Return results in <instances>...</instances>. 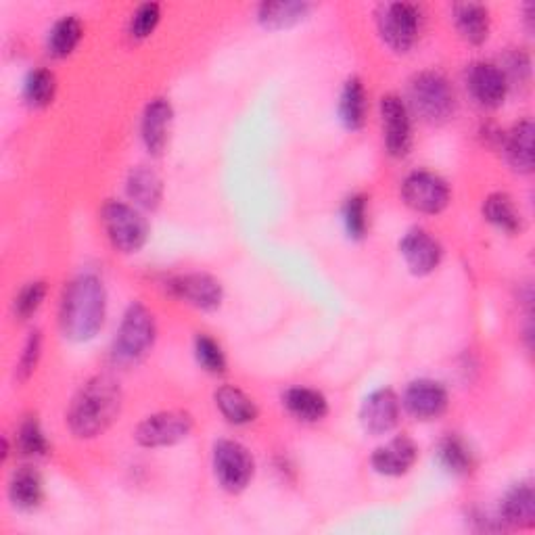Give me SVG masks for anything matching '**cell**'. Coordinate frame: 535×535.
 I'll return each instance as SVG.
<instances>
[{"instance_id":"cell-33","label":"cell","mask_w":535,"mask_h":535,"mask_svg":"<svg viewBox=\"0 0 535 535\" xmlns=\"http://www.w3.org/2000/svg\"><path fill=\"white\" fill-rule=\"evenodd\" d=\"M195 356H197V362L207 372H212V375H222V372L226 370V356L222 352V347L209 335H199L195 339Z\"/></svg>"},{"instance_id":"cell-10","label":"cell","mask_w":535,"mask_h":535,"mask_svg":"<svg viewBox=\"0 0 535 535\" xmlns=\"http://www.w3.org/2000/svg\"><path fill=\"white\" fill-rule=\"evenodd\" d=\"M168 289L174 297L186 301L199 310L212 312L222 306L224 299V289L220 285L218 278L203 274V272H193V274H180L174 276L168 283Z\"/></svg>"},{"instance_id":"cell-30","label":"cell","mask_w":535,"mask_h":535,"mask_svg":"<svg viewBox=\"0 0 535 535\" xmlns=\"http://www.w3.org/2000/svg\"><path fill=\"white\" fill-rule=\"evenodd\" d=\"M57 92V78L49 69H34L28 76L26 86H23V95L32 107H49L55 99Z\"/></svg>"},{"instance_id":"cell-3","label":"cell","mask_w":535,"mask_h":535,"mask_svg":"<svg viewBox=\"0 0 535 535\" xmlns=\"http://www.w3.org/2000/svg\"><path fill=\"white\" fill-rule=\"evenodd\" d=\"M410 107L425 122L444 124L452 118L456 109L454 88L439 72L416 74L410 82Z\"/></svg>"},{"instance_id":"cell-29","label":"cell","mask_w":535,"mask_h":535,"mask_svg":"<svg viewBox=\"0 0 535 535\" xmlns=\"http://www.w3.org/2000/svg\"><path fill=\"white\" fill-rule=\"evenodd\" d=\"M437 458L441 462V467L454 475H467L473 469L471 450L460 437H454V435H448L446 439L439 441Z\"/></svg>"},{"instance_id":"cell-31","label":"cell","mask_w":535,"mask_h":535,"mask_svg":"<svg viewBox=\"0 0 535 535\" xmlns=\"http://www.w3.org/2000/svg\"><path fill=\"white\" fill-rule=\"evenodd\" d=\"M17 450L23 456H32V458L49 454V441H46L44 431L34 416L26 418V421L21 423L19 433H17Z\"/></svg>"},{"instance_id":"cell-8","label":"cell","mask_w":535,"mask_h":535,"mask_svg":"<svg viewBox=\"0 0 535 535\" xmlns=\"http://www.w3.org/2000/svg\"><path fill=\"white\" fill-rule=\"evenodd\" d=\"M195 423L189 412L168 410L147 416L145 421L136 427V441L145 448H166L174 446L178 441L191 435Z\"/></svg>"},{"instance_id":"cell-26","label":"cell","mask_w":535,"mask_h":535,"mask_svg":"<svg viewBox=\"0 0 535 535\" xmlns=\"http://www.w3.org/2000/svg\"><path fill=\"white\" fill-rule=\"evenodd\" d=\"M312 11L308 3H293V0H281V3H262L258 9V19L264 28L283 30L291 28L301 19H306Z\"/></svg>"},{"instance_id":"cell-5","label":"cell","mask_w":535,"mask_h":535,"mask_svg":"<svg viewBox=\"0 0 535 535\" xmlns=\"http://www.w3.org/2000/svg\"><path fill=\"white\" fill-rule=\"evenodd\" d=\"M101 220L111 245L118 251L136 253L147 245L149 222L136 207L122 201H109L103 205Z\"/></svg>"},{"instance_id":"cell-4","label":"cell","mask_w":535,"mask_h":535,"mask_svg":"<svg viewBox=\"0 0 535 535\" xmlns=\"http://www.w3.org/2000/svg\"><path fill=\"white\" fill-rule=\"evenodd\" d=\"M157 327L153 314L143 304H132L118 329L113 343V358L122 364H132L145 358L155 343Z\"/></svg>"},{"instance_id":"cell-32","label":"cell","mask_w":535,"mask_h":535,"mask_svg":"<svg viewBox=\"0 0 535 535\" xmlns=\"http://www.w3.org/2000/svg\"><path fill=\"white\" fill-rule=\"evenodd\" d=\"M343 222L347 235L352 239H364L368 228V199L364 195H352L343 207Z\"/></svg>"},{"instance_id":"cell-16","label":"cell","mask_w":535,"mask_h":535,"mask_svg":"<svg viewBox=\"0 0 535 535\" xmlns=\"http://www.w3.org/2000/svg\"><path fill=\"white\" fill-rule=\"evenodd\" d=\"M172 120H174V109H172L170 101H166V99H153L145 107L143 122H141V134H143V143L151 155L159 157L161 153L166 151Z\"/></svg>"},{"instance_id":"cell-14","label":"cell","mask_w":535,"mask_h":535,"mask_svg":"<svg viewBox=\"0 0 535 535\" xmlns=\"http://www.w3.org/2000/svg\"><path fill=\"white\" fill-rule=\"evenodd\" d=\"M467 82H469V90L473 99L479 105L490 107V109H496L506 101L508 88H510L500 65H494V63L471 65Z\"/></svg>"},{"instance_id":"cell-21","label":"cell","mask_w":535,"mask_h":535,"mask_svg":"<svg viewBox=\"0 0 535 535\" xmlns=\"http://www.w3.org/2000/svg\"><path fill=\"white\" fill-rule=\"evenodd\" d=\"M502 519L513 527H533L535 523V492L529 483L515 485L500 508Z\"/></svg>"},{"instance_id":"cell-22","label":"cell","mask_w":535,"mask_h":535,"mask_svg":"<svg viewBox=\"0 0 535 535\" xmlns=\"http://www.w3.org/2000/svg\"><path fill=\"white\" fill-rule=\"evenodd\" d=\"M128 197L145 209H155L164 197V182L147 166H138L130 172L126 182Z\"/></svg>"},{"instance_id":"cell-19","label":"cell","mask_w":535,"mask_h":535,"mask_svg":"<svg viewBox=\"0 0 535 535\" xmlns=\"http://www.w3.org/2000/svg\"><path fill=\"white\" fill-rule=\"evenodd\" d=\"M216 406L230 425H249L258 418V406L239 387L224 385L214 395Z\"/></svg>"},{"instance_id":"cell-12","label":"cell","mask_w":535,"mask_h":535,"mask_svg":"<svg viewBox=\"0 0 535 535\" xmlns=\"http://www.w3.org/2000/svg\"><path fill=\"white\" fill-rule=\"evenodd\" d=\"M404 408L418 421H433L448 410V391L437 381L418 379L404 393Z\"/></svg>"},{"instance_id":"cell-37","label":"cell","mask_w":535,"mask_h":535,"mask_svg":"<svg viewBox=\"0 0 535 535\" xmlns=\"http://www.w3.org/2000/svg\"><path fill=\"white\" fill-rule=\"evenodd\" d=\"M529 57L521 51H515V53H510L508 59H506V65L500 67L502 69V74L506 76L508 80V86L510 82H527L529 78V72H531V67H529Z\"/></svg>"},{"instance_id":"cell-35","label":"cell","mask_w":535,"mask_h":535,"mask_svg":"<svg viewBox=\"0 0 535 535\" xmlns=\"http://www.w3.org/2000/svg\"><path fill=\"white\" fill-rule=\"evenodd\" d=\"M44 297H46V283H42V281L28 283L15 297V314L21 320H28L32 314H36L40 310Z\"/></svg>"},{"instance_id":"cell-13","label":"cell","mask_w":535,"mask_h":535,"mask_svg":"<svg viewBox=\"0 0 535 535\" xmlns=\"http://www.w3.org/2000/svg\"><path fill=\"white\" fill-rule=\"evenodd\" d=\"M360 421L370 435L389 433L400 421V398L391 389L370 393L362 404Z\"/></svg>"},{"instance_id":"cell-28","label":"cell","mask_w":535,"mask_h":535,"mask_svg":"<svg viewBox=\"0 0 535 535\" xmlns=\"http://www.w3.org/2000/svg\"><path fill=\"white\" fill-rule=\"evenodd\" d=\"M82 36H84V28H82V21L76 15L61 17L49 34V53L59 59L72 55L76 51V46L80 44Z\"/></svg>"},{"instance_id":"cell-11","label":"cell","mask_w":535,"mask_h":535,"mask_svg":"<svg viewBox=\"0 0 535 535\" xmlns=\"http://www.w3.org/2000/svg\"><path fill=\"white\" fill-rule=\"evenodd\" d=\"M381 118L389 155L406 157L412 147V124L406 103L398 95H385L381 99Z\"/></svg>"},{"instance_id":"cell-7","label":"cell","mask_w":535,"mask_h":535,"mask_svg":"<svg viewBox=\"0 0 535 535\" xmlns=\"http://www.w3.org/2000/svg\"><path fill=\"white\" fill-rule=\"evenodd\" d=\"M253 469V458L239 441L222 439L214 446V471L226 492H243L253 479Z\"/></svg>"},{"instance_id":"cell-25","label":"cell","mask_w":535,"mask_h":535,"mask_svg":"<svg viewBox=\"0 0 535 535\" xmlns=\"http://www.w3.org/2000/svg\"><path fill=\"white\" fill-rule=\"evenodd\" d=\"M454 21L460 36L471 44H483L490 36V11L479 3L456 5Z\"/></svg>"},{"instance_id":"cell-17","label":"cell","mask_w":535,"mask_h":535,"mask_svg":"<svg viewBox=\"0 0 535 535\" xmlns=\"http://www.w3.org/2000/svg\"><path fill=\"white\" fill-rule=\"evenodd\" d=\"M418 458V448L414 441L406 435L391 439L389 444L375 450L370 458L372 469L385 477H400L406 475Z\"/></svg>"},{"instance_id":"cell-1","label":"cell","mask_w":535,"mask_h":535,"mask_svg":"<svg viewBox=\"0 0 535 535\" xmlns=\"http://www.w3.org/2000/svg\"><path fill=\"white\" fill-rule=\"evenodd\" d=\"M107 293L97 276L82 274L65 287L61 299V331L72 341H90L105 322Z\"/></svg>"},{"instance_id":"cell-9","label":"cell","mask_w":535,"mask_h":535,"mask_svg":"<svg viewBox=\"0 0 535 535\" xmlns=\"http://www.w3.org/2000/svg\"><path fill=\"white\" fill-rule=\"evenodd\" d=\"M402 197L414 212L441 214L450 203V186L441 176L418 170L404 180Z\"/></svg>"},{"instance_id":"cell-24","label":"cell","mask_w":535,"mask_h":535,"mask_svg":"<svg viewBox=\"0 0 535 535\" xmlns=\"http://www.w3.org/2000/svg\"><path fill=\"white\" fill-rule=\"evenodd\" d=\"M9 498L13 506L21 510H34L44 498V485L38 471L32 467H21L11 475Z\"/></svg>"},{"instance_id":"cell-15","label":"cell","mask_w":535,"mask_h":535,"mask_svg":"<svg viewBox=\"0 0 535 535\" xmlns=\"http://www.w3.org/2000/svg\"><path fill=\"white\" fill-rule=\"evenodd\" d=\"M400 251L410 272L416 276L431 274L439 266L441 255H444L437 239H433L423 228H412L410 232H406L400 243Z\"/></svg>"},{"instance_id":"cell-27","label":"cell","mask_w":535,"mask_h":535,"mask_svg":"<svg viewBox=\"0 0 535 535\" xmlns=\"http://www.w3.org/2000/svg\"><path fill=\"white\" fill-rule=\"evenodd\" d=\"M483 216L496 228L508 232V235H517L521 230V212L517 209L515 201L506 193H494L487 197L483 201Z\"/></svg>"},{"instance_id":"cell-23","label":"cell","mask_w":535,"mask_h":535,"mask_svg":"<svg viewBox=\"0 0 535 535\" xmlns=\"http://www.w3.org/2000/svg\"><path fill=\"white\" fill-rule=\"evenodd\" d=\"M368 97L360 78H350L345 82L339 99V118L347 130H360L366 122Z\"/></svg>"},{"instance_id":"cell-36","label":"cell","mask_w":535,"mask_h":535,"mask_svg":"<svg viewBox=\"0 0 535 535\" xmlns=\"http://www.w3.org/2000/svg\"><path fill=\"white\" fill-rule=\"evenodd\" d=\"M40 354H42V337L40 333H32L26 347H23V354L19 358V364H17V377L19 381H28L32 375H34V370L40 362Z\"/></svg>"},{"instance_id":"cell-6","label":"cell","mask_w":535,"mask_h":535,"mask_svg":"<svg viewBox=\"0 0 535 535\" xmlns=\"http://www.w3.org/2000/svg\"><path fill=\"white\" fill-rule=\"evenodd\" d=\"M377 23L389 49L395 53H408L418 38L421 11L410 3H389L379 9Z\"/></svg>"},{"instance_id":"cell-20","label":"cell","mask_w":535,"mask_h":535,"mask_svg":"<svg viewBox=\"0 0 535 535\" xmlns=\"http://www.w3.org/2000/svg\"><path fill=\"white\" fill-rule=\"evenodd\" d=\"M533 132H535L533 124L529 120H523L506 136L504 143L506 159L519 174L533 172Z\"/></svg>"},{"instance_id":"cell-2","label":"cell","mask_w":535,"mask_h":535,"mask_svg":"<svg viewBox=\"0 0 535 535\" xmlns=\"http://www.w3.org/2000/svg\"><path fill=\"white\" fill-rule=\"evenodd\" d=\"M122 408L120 385L111 377L90 379L72 400L67 410V425L80 439L105 433Z\"/></svg>"},{"instance_id":"cell-34","label":"cell","mask_w":535,"mask_h":535,"mask_svg":"<svg viewBox=\"0 0 535 535\" xmlns=\"http://www.w3.org/2000/svg\"><path fill=\"white\" fill-rule=\"evenodd\" d=\"M159 19H161V9L157 3L141 5L132 13L130 36L138 38V40L149 38L155 32V28L159 26Z\"/></svg>"},{"instance_id":"cell-18","label":"cell","mask_w":535,"mask_h":535,"mask_svg":"<svg viewBox=\"0 0 535 535\" xmlns=\"http://www.w3.org/2000/svg\"><path fill=\"white\" fill-rule=\"evenodd\" d=\"M283 404L287 410L306 423H318L329 414V402L324 395L310 387H291L283 395Z\"/></svg>"}]
</instances>
